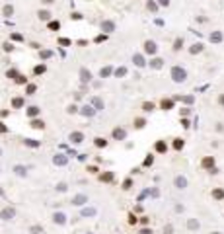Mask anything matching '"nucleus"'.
I'll return each mask as SVG.
<instances>
[{
	"instance_id": "nucleus-12",
	"label": "nucleus",
	"mask_w": 224,
	"mask_h": 234,
	"mask_svg": "<svg viewBox=\"0 0 224 234\" xmlns=\"http://www.w3.org/2000/svg\"><path fill=\"white\" fill-rule=\"evenodd\" d=\"M181 43H183V41L177 39V41H176V47H173V49H181Z\"/></svg>"
},
{
	"instance_id": "nucleus-2",
	"label": "nucleus",
	"mask_w": 224,
	"mask_h": 234,
	"mask_svg": "<svg viewBox=\"0 0 224 234\" xmlns=\"http://www.w3.org/2000/svg\"><path fill=\"white\" fill-rule=\"evenodd\" d=\"M213 166H214V158H210V156L203 158V168H213Z\"/></svg>"
},
{
	"instance_id": "nucleus-3",
	"label": "nucleus",
	"mask_w": 224,
	"mask_h": 234,
	"mask_svg": "<svg viewBox=\"0 0 224 234\" xmlns=\"http://www.w3.org/2000/svg\"><path fill=\"white\" fill-rule=\"evenodd\" d=\"M144 49H146V53H154V51H156V45L152 43V41H146V45H144Z\"/></svg>"
},
{
	"instance_id": "nucleus-13",
	"label": "nucleus",
	"mask_w": 224,
	"mask_h": 234,
	"mask_svg": "<svg viewBox=\"0 0 224 234\" xmlns=\"http://www.w3.org/2000/svg\"><path fill=\"white\" fill-rule=\"evenodd\" d=\"M191 51H193V53H199V51H201V45H195V47L191 49Z\"/></svg>"
},
{
	"instance_id": "nucleus-6",
	"label": "nucleus",
	"mask_w": 224,
	"mask_h": 234,
	"mask_svg": "<svg viewBox=\"0 0 224 234\" xmlns=\"http://www.w3.org/2000/svg\"><path fill=\"white\" fill-rule=\"evenodd\" d=\"M156 150H160V152H164V150H166V145H164V142H158V145H156Z\"/></svg>"
},
{
	"instance_id": "nucleus-9",
	"label": "nucleus",
	"mask_w": 224,
	"mask_h": 234,
	"mask_svg": "<svg viewBox=\"0 0 224 234\" xmlns=\"http://www.w3.org/2000/svg\"><path fill=\"white\" fill-rule=\"evenodd\" d=\"M72 141H76V142H78V141H82V135H78V133H74V135H72Z\"/></svg>"
},
{
	"instance_id": "nucleus-4",
	"label": "nucleus",
	"mask_w": 224,
	"mask_h": 234,
	"mask_svg": "<svg viewBox=\"0 0 224 234\" xmlns=\"http://www.w3.org/2000/svg\"><path fill=\"white\" fill-rule=\"evenodd\" d=\"M213 195L216 197V199H222V197H224V191H222V189H214V191H213Z\"/></svg>"
},
{
	"instance_id": "nucleus-1",
	"label": "nucleus",
	"mask_w": 224,
	"mask_h": 234,
	"mask_svg": "<svg viewBox=\"0 0 224 234\" xmlns=\"http://www.w3.org/2000/svg\"><path fill=\"white\" fill-rule=\"evenodd\" d=\"M172 74H173V78H176L177 82H179V80H183V78H185V72L181 70V68H173V72H172Z\"/></svg>"
},
{
	"instance_id": "nucleus-11",
	"label": "nucleus",
	"mask_w": 224,
	"mask_h": 234,
	"mask_svg": "<svg viewBox=\"0 0 224 234\" xmlns=\"http://www.w3.org/2000/svg\"><path fill=\"white\" fill-rule=\"evenodd\" d=\"M136 127H138V129H140V127H144V119H136Z\"/></svg>"
},
{
	"instance_id": "nucleus-8",
	"label": "nucleus",
	"mask_w": 224,
	"mask_h": 234,
	"mask_svg": "<svg viewBox=\"0 0 224 234\" xmlns=\"http://www.w3.org/2000/svg\"><path fill=\"white\" fill-rule=\"evenodd\" d=\"M162 108H164V109H168V108H172V101H162Z\"/></svg>"
},
{
	"instance_id": "nucleus-10",
	"label": "nucleus",
	"mask_w": 224,
	"mask_h": 234,
	"mask_svg": "<svg viewBox=\"0 0 224 234\" xmlns=\"http://www.w3.org/2000/svg\"><path fill=\"white\" fill-rule=\"evenodd\" d=\"M115 137H117V139H121V137H125V133H123V131H115Z\"/></svg>"
},
{
	"instance_id": "nucleus-14",
	"label": "nucleus",
	"mask_w": 224,
	"mask_h": 234,
	"mask_svg": "<svg viewBox=\"0 0 224 234\" xmlns=\"http://www.w3.org/2000/svg\"><path fill=\"white\" fill-rule=\"evenodd\" d=\"M220 104H222V105H224V96H220Z\"/></svg>"
},
{
	"instance_id": "nucleus-15",
	"label": "nucleus",
	"mask_w": 224,
	"mask_h": 234,
	"mask_svg": "<svg viewBox=\"0 0 224 234\" xmlns=\"http://www.w3.org/2000/svg\"><path fill=\"white\" fill-rule=\"evenodd\" d=\"M214 234H218V232H214Z\"/></svg>"
},
{
	"instance_id": "nucleus-5",
	"label": "nucleus",
	"mask_w": 224,
	"mask_h": 234,
	"mask_svg": "<svg viewBox=\"0 0 224 234\" xmlns=\"http://www.w3.org/2000/svg\"><path fill=\"white\" fill-rule=\"evenodd\" d=\"M173 146H176V148H177V150H179V148H181V146H183V141H181V139H177V141H176V142H173Z\"/></svg>"
},
{
	"instance_id": "nucleus-7",
	"label": "nucleus",
	"mask_w": 224,
	"mask_h": 234,
	"mask_svg": "<svg viewBox=\"0 0 224 234\" xmlns=\"http://www.w3.org/2000/svg\"><path fill=\"white\" fill-rule=\"evenodd\" d=\"M101 179H103V182H109V179H113V176H111V174H103Z\"/></svg>"
}]
</instances>
